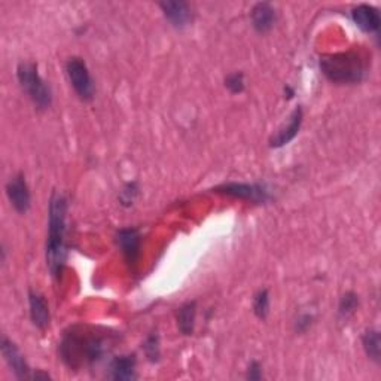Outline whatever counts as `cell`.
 Returning <instances> with one entry per match:
<instances>
[{
	"instance_id": "1",
	"label": "cell",
	"mask_w": 381,
	"mask_h": 381,
	"mask_svg": "<svg viewBox=\"0 0 381 381\" xmlns=\"http://www.w3.org/2000/svg\"><path fill=\"white\" fill-rule=\"evenodd\" d=\"M66 215L68 200L63 194L54 193L48 210V238H46V265L54 277H58L65 267L66 250Z\"/></svg>"
},
{
	"instance_id": "2",
	"label": "cell",
	"mask_w": 381,
	"mask_h": 381,
	"mask_svg": "<svg viewBox=\"0 0 381 381\" xmlns=\"http://www.w3.org/2000/svg\"><path fill=\"white\" fill-rule=\"evenodd\" d=\"M321 70L333 84H358L365 77L367 68L358 53H338L321 58Z\"/></svg>"
},
{
	"instance_id": "3",
	"label": "cell",
	"mask_w": 381,
	"mask_h": 381,
	"mask_svg": "<svg viewBox=\"0 0 381 381\" xmlns=\"http://www.w3.org/2000/svg\"><path fill=\"white\" fill-rule=\"evenodd\" d=\"M61 358L70 368L97 362L103 355V345L97 338L68 333L61 343Z\"/></svg>"
},
{
	"instance_id": "4",
	"label": "cell",
	"mask_w": 381,
	"mask_h": 381,
	"mask_svg": "<svg viewBox=\"0 0 381 381\" xmlns=\"http://www.w3.org/2000/svg\"><path fill=\"white\" fill-rule=\"evenodd\" d=\"M18 82L28 99L39 109H48L53 103V91L43 77L41 76L38 66L33 63H20L17 69Z\"/></svg>"
},
{
	"instance_id": "5",
	"label": "cell",
	"mask_w": 381,
	"mask_h": 381,
	"mask_svg": "<svg viewBox=\"0 0 381 381\" xmlns=\"http://www.w3.org/2000/svg\"><path fill=\"white\" fill-rule=\"evenodd\" d=\"M66 72L79 99L84 102H91L94 97V84L85 61L79 57L69 58L66 63Z\"/></svg>"
},
{
	"instance_id": "6",
	"label": "cell",
	"mask_w": 381,
	"mask_h": 381,
	"mask_svg": "<svg viewBox=\"0 0 381 381\" xmlns=\"http://www.w3.org/2000/svg\"><path fill=\"white\" fill-rule=\"evenodd\" d=\"M213 193L224 194V195L238 198V200L252 201L257 204H262L269 200L268 189L259 183H238V182L222 183L213 188Z\"/></svg>"
},
{
	"instance_id": "7",
	"label": "cell",
	"mask_w": 381,
	"mask_h": 381,
	"mask_svg": "<svg viewBox=\"0 0 381 381\" xmlns=\"http://www.w3.org/2000/svg\"><path fill=\"white\" fill-rule=\"evenodd\" d=\"M0 347H2V355L9 365L11 371L15 374V377L20 380H35V372L31 371L28 367V363L26 362L24 356L18 350V347L15 345L11 340L6 337H2V343H0Z\"/></svg>"
},
{
	"instance_id": "8",
	"label": "cell",
	"mask_w": 381,
	"mask_h": 381,
	"mask_svg": "<svg viewBox=\"0 0 381 381\" xmlns=\"http://www.w3.org/2000/svg\"><path fill=\"white\" fill-rule=\"evenodd\" d=\"M6 195L12 208L18 213L24 215L28 212L31 205V195L23 174H17V176L9 179V182L6 183Z\"/></svg>"
},
{
	"instance_id": "9",
	"label": "cell",
	"mask_w": 381,
	"mask_h": 381,
	"mask_svg": "<svg viewBox=\"0 0 381 381\" xmlns=\"http://www.w3.org/2000/svg\"><path fill=\"white\" fill-rule=\"evenodd\" d=\"M117 243L130 267H134L140 257L141 237L136 228H122L117 234Z\"/></svg>"
},
{
	"instance_id": "10",
	"label": "cell",
	"mask_w": 381,
	"mask_h": 381,
	"mask_svg": "<svg viewBox=\"0 0 381 381\" xmlns=\"http://www.w3.org/2000/svg\"><path fill=\"white\" fill-rule=\"evenodd\" d=\"M303 117H304L303 109H301V106H298L291 114L288 124H284L281 129L277 132V134L273 136L272 140H269V146L277 149V148H283V146L288 145V143H291L296 137V134L299 133L301 124H303Z\"/></svg>"
},
{
	"instance_id": "11",
	"label": "cell",
	"mask_w": 381,
	"mask_h": 381,
	"mask_svg": "<svg viewBox=\"0 0 381 381\" xmlns=\"http://www.w3.org/2000/svg\"><path fill=\"white\" fill-rule=\"evenodd\" d=\"M160 8L174 28L182 30L193 21V11L185 2H161Z\"/></svg>"
},
{
	"instance_id": "12",
	"label": "cell",
	"mask_w": 381,
	"mask_h": 381,
	"mask_svg": "<svg viewBox=\"0 0 381 381\" xmlns=\"http://www.w3.org/2000/svg\"><path fill=\"white\" fill-rule=\"evenodd\" d=\"M352 18L355 24L365 33H375L380 28L381 18L378 9L371 5H359L352 11Z\"/></svg>"
},
{
	"instance_id": "13",
	"label": "cell",
	"mask_w": 381,
	"mask_h": 381,
	"mask_svg": "<svg viewBox=\"0 0 381 381\" xmlns=\"http://www.w3.org/2000/svg\"><path fill=\"white\" fill-rule=\"evenodd\" d=\"M28 304H30V319L38 329H46L50 325V308L46 301L38 292H28Z\"/></svg>"
},
{
	"instance_id": "14",
	"label": "cell",
	"mask_w": 381,
	"mask_h": 381,
	"mask_svg": "<svg viewBox=\"0 0 381 381\" xmlns=\"http://www.w3.org/2000/svg\"><path fill=\"white\" fill-rule=\"evenodd\" d=\"M250 18L253 28H255L258 33H267V31L273 28L276 23V9L267 2L257 4L252 9Z\"/></svg>"
},
{
	"instance_id": "15",
	"label": "cell",
	"mask_w": 381,
	"mask_h": 381,
	"mask_svg": "<svg viewBox=\"0 0 381 381\" xmlns=\"http://www.w3.org/2000/svg\"><path fill=\"white\" fill-rule=\"evenodd\" d=\"M136 375V356L125 355L118 356L110 363V378L119 381L134 380Z\"/></svg>"
},
{
	"instance_id": "16",
	"label": "cell",
	"mask_w": 381,
	"mask_h": 381,
	"mask_svg": "<svg viewBox=\"0 0 381 381\" xmlns=\"http://www.w3.org/2000/svg\"><path fill=\"white\" fill-rule=\"evenodd\" d=\"M195 316H197V303L190 301V303L183 304L178 311V326L183 336H193L195 328Z\"/></svg>"
},
{
	"instance_id": "17",
	"label": "cell",
	"mask_w": 381,
	"mask_h": 381,
	"mask_svg": "<svg viewBox=\"0 0 381 381\" xmlns=\"http://www.w3.org/2000/svg\"><path fill=\"white\" fill-rule=\"evenodd\" d=\"M362 345H363V350H365V353H367V356L372 362L380 363L381 340H380V332L377 329H368L367 332L363 333Z\"/></svg>"
},
{
	"instance_id": "18",
	"label": "cell",
	"mask_w": 381,
	"mask_h": 381,
	"mask_svg": "<svg viewBox=\"0 0 381 381\" xmlns=\"http://www.w3.org/2000/svg\"><path fill=\"white\" fill-rule=\"evenodd\" d=\"M358 306H359V296L355 292H345L340 299L338 313L343 317H348L356 311Z\"/></svg>"
},
{
	"instance_id": "19",
	"label": "cell",
	"mask_w": 381,
	"mask_h": 381,
	"mask_svg": "<svg viewBox=\"0 0 381 381\" xmlns=\"http://www.w3.org/2000/svg\"><path fill=\"white\" fill-rule=\"evenodd\" d=\"M253 311L259 317V319H265L269 313V294L267 289L259 291L255 298H253Z\"/></svg>"
},
{
	"instance_id": "20",
	"label": "cell",
	"mask_w": 381,
	"mask_h": 381,
	"mask_svg": "<svg viewBox=\"0 0 381 381\" xmlns=\"http://www.w3.org/2000/svg\"><path fill=\"white\" fill-rule=\"evenodd\" d=\"M143 350H145V355L151 362L160 360V338H158L156 333H151L146 338L145 344H143Z\"/></svg>"
},
{
	"instance_id": "21",
	"label": "cell",
	"mask_w": 381,
	"mask_h": 381,
	"mask_svg": "<svg viewBox=\"0 0 381 381\" xmlns=\"http://www.w3.org/2000/svg\"><path fill=\"white\" fill-rule=\"evenodd\" d=\"M225 87L232 94H240L245 91V75L242 72H234L227 76Z\"/></svg>"
},
{
	"instance_id": "22",
	"label": "cell",
	"mask_w": 381,
	"mask_h": 381,
	"mask_svg": "<svg viewBox=\"0 0 381 381\" xmlns=\"http://www.w3.org/2000/svg\"><path fill=\"white\" fill-rule=\"evenodd\" d=\"M139 194V186L136 182H130L127 183L124 186V189L121 190V195H119V201L122 205H125V208H130V205L134 203L136 197Z\"/></svg>"
},
{
	"instance_id": "23",
	"label": "cell",
	"mask_w": 381,
	"mask_h": 381,
	"mask_svg": "<svg viewBox=\"0 0 381 381\" xmlns=\"http://www.w3.org/2000/svg\"><path fill=\"white\" fill-rule=\"evenodd\" d=\"M246 378H247V380H252V381H258V380L262 378V368H261L259 362H257V360L250 362L249 368H247Z\"/></svg>"
},
{
	"instance_id": "24",
	"label": "cell",
	"mask_w": 381,
	"mask_h": 381,
	"mask_svg": "<svg viewBox=\"0 0 381 381\" xmlns=\"http://www.w3.org/2000/svg\"><path fill=\"white\" fill-rule=\"evenodd\" d=\"M311 321H313V316L310 314H303L299 317V319L296 321V331L298 332H306L310 326H311Z\"/></svg>"
}]
</instances>
